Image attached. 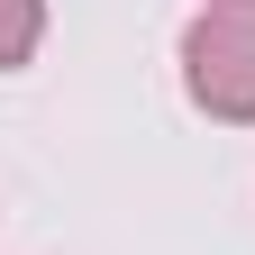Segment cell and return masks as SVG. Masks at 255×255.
Segmentation results:
<instances>
[{
	"mask_svg": "<svg viewBox=\"0 0 255 255\" xmlns=\"http://www.w3.org/2000/svg\"><path fill=\"white\" fill-rule=\"evenodd\" d=\"M46 37V0H0V73H18Z\"/></svg>",
	"mask_w": 255,
	"mask_h": 255,
	"instance_id": "obj_2",
	"label": "cell"
},
{
	"mask_svg": "<svg viewBox=\"0 0 255 255\" xmlns=\"http://www.w3.org/2000/svg\"><path fill=\"white\" fill-rule=\"evenodd\" d=\"M201 9H210V0H201Z\"/></svg>",
	"mask_w": 255,
	"mask_h": 255,
	"instance_id": "obj_3",
	"label": "cell"
},
{
	"mask_svg": "<svg viewBox=\"0 0 255 255\" xmlns=\"http://www.w3.org/2000/svg\"><path fill=\"white\" fill-rule=\"evenodd\" d=\"M182 91L210 119H255V0H210L182 27Z\"/></svg>",
	"mask_w": 255,
	"mask_h": 255,
	"instance_id": "obj_1",
	"label": "cell"
}]
</instances>
